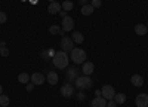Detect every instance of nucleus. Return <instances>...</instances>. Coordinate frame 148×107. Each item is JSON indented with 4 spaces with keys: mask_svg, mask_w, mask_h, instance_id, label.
Segmentation results:
<instances>
[{
    "mask_svg": "<svg viewBox=\"0 0 148 107\" xmlns=\"http://www.w3.org/2000/svg\"><path fill=\"white\" fill-rule=\"evenodd\" d=\"M49 33H51V34H62V30H61L59 26H56V24H55V26L49 27Z\"/></svg>",
    "mask_w": 148,
    "mask_h": 107,
    "instance_id": "obj_23",
    "label": "nucleus"
},
{
    "mask_svg": "<svg viewBox=\"0 0 148 107\" xmlns=\"http://www.w3.org/2000/svg\"><path fill=\"white\" fill-rule=\"evenodd\" d=\"M3 94V88H2V85H0V95Z\"/></svg>",
    "mask_w": 148,
    "mask_h": 107,
    "instance_id": "obj_34",
    "label": "nucleus"
},
{
    "mask_svg": "<svg viewBox=\"0 0 148 107\" xmlns=\"http://www.w3.org/2000/svg\"><path fill=\"white\" fill-rule=\"evenodd\" d=\"M77 77H79V70H77L76 67H70V68L67 70V79H68V82L76 80Z\"/></svg>",
    "mask_w": 148,
    "mask_h": 107,
    "instance_id": "obj_14",
    "label": "nucleus"
},
{
    "mask_svg": "<svg viewBox=\"0 0 148 107\" xmlns=\"http://www.w3.org/2000/svg\"><path fill=\"white\" fill-rule=\"evenodd\" d=\"M82 71H83L84 76H90L95 71V64L92 61H88V59H86V61L82 64Z\"/></svg>",
    "mask_w": 148,
    "mask_h": 107,
    "instance_id": "obj_7",
    "label": "nucleus"
},
{
    "mask_svg": "<svg viewBox=\"0 0 148 107\" xmlns=\"http://www.w3.org/2000/svg\"><path fill=\"white\" fill-rule=\"evenodd\" d=\"M107 107H117V103L114 100H108L107 101Z\"/></svg>",
    "mask_w": 148,
    "mask_h": 107,
    "instance_id": "obj_28",
    "label": "nucleus"
},
{
    "mask_svg": "<svg viewBox=\"0 0 148 107\" xmlns=\"http://www.w3.org/2000/svg\"><path fill=\"white\" fill-rule=\"evenodd\" d=\"M34 86H36L34 83H30V82H28V83H27V88H25V89H27L28 92H31V91L34 89Z\"/></svg>",
    "mask_w": 148,
    "mask_h": 107,
    "instance_id": "obj_29",
    "label": "nucleus"
},
{
    "mask_svg": "<svg viewBox=\"0 0 148 107\" xmlns=\"http://www.w3.org/2000/svg\"><path fill=\"white\" fill-rule=\"evenodd\" d=\"M79 2H80V5H82V6H83V5H86V3H84V0H79Z\"/></svg>",
    "mask_w": 148,
    "mask_h": 107,
    "instance_id": "obj_33",
    "label": "nucleus"
},
{
    "mask_svg": "<svg viewBox=\"0 0 148 107\" xmlns=\"http://www.w3.org/2000/svg\"><path fill=\"white\" fill-rule=\"evenodd\" d=\"M117 104H125L126 103V95L125 94H123V92H116V95H114V98H113Z\"/></svg>",
    "mask_w": 148,
    "mask_h": 107,
    "instance_id": "obj_19",
    "label": "nucleus"
},
{
    "mask_svg": "<svg viewBox=\"0 0 148 107\" xmlns=\"http://www.w3.org/2000/svg\"><path fill=\"white\" fill-rule=\"evenodd\" d=\"M59 15H61V18H65V17H68L65 10H61V12H59Z\"/></svg>",
    "mask_w": 148,
    "mask_h": 107,
    "instance_id": "obj_30",
    "label": "nucleus"
},
{
    "mask_svg": "<svg viewBox=\"0 0 148 107\" xmlns=\"http://www.w3.org/2000/svg\"><path fill=\"white\" fill-rule=\"evenodd\" d=\"M68 63H70V57H68V54L64 52V51L55 52V55L52 57V64H53L56 68H61V70L67 68Z\"/></svg>",
    "mask_w": 148,
    "mask_h": 107,
    "instance_id": "obj_1",
    "label": "nucleus"
},
{
    "mask_svg": "<svg viewBox=\"0 0 148 107\" xmlns=\"http://www.w3.org/2000/svg\"><path fill=\"white\" fill-rule=\"evenodd\" d=\"M61 10H62V6H61V3H58V2H52V3H49V6H47V12L51 15L59 14Z\"/></svg>",
    "mask_w": 148,
    "mask_h": 107,
    "instance_id": "obj_9",
    "label": "nucleus"
},
{
    "mask_svg": "<svg viewBox=\"0 0 148 107\" xmlns=\"http://www.w3.org/2000/svg\"><path fill=\"white\" fill-rule=\"evenodd\" d=\"M9 103H10V100H9L8 95H5V94L0 95V106H2V107H8Z\"/></svg>",
    "mask_w": 148,
    "mask_h": 107,
    "instance_id": "obj_22",
    "label": "nucleus"
},
{
    "mask_svg": "<svg viewBox=\"0 0 148 107\" xmlns=\"http://www.w3.org/2000/svg\"><path fill=\"white\" fill-rule=\"evenodd\" d=\"M46 80L49 85H56L58 80H59V76L55 73V71H47V75H46Z\"/></svg>",
    "mask_w": 148,
    "mask_h": 107,
    "instance_id": "obj_13",
    "label": "nucleus"
},
{
    "mask_svg": "<svg viewBox=\"0 0 148 107\" xmlns=\"http://www.w3.org/2000/svg\"><path fill=\"white\" fill-rule=\"evenodd\" d=\"M8 21V15L5 14L3 10H0V24H5Z\"/></svg>",
    "mask_w": 148,
    "mask_h": 107,
    "instance_id": "obj_25",
    "label": "nucleus"
},
{
    "mask_svg": "<svg viewBox=\"0 0 148 107\" xmlns=\"http://www.w3.org/2000/svg\"><path fill=\"white\" fill-rule=\"evenodd\" d=\"M138 107H148V95L147 94H139L136 100H135Z\"/></svg>",
    "mask_w": 148,
    "mask_h": 107,
    "instance_id": "obj_10",
    "label": "nucleus"
},
{
    "mask_svg": "<svg viewBox=\"0 0 148 107\" xmlns=\"http://www.w3.org/2000/svg\"><path fill=\"white\" fill-rule=\"evenodd\" d=\"M45 80H46V76L43 73L31 75V83H34V85H42V83H45Z\"/></svg>",
    "mask_w": 148,
    "mask_h": 107,
    "instance_id": "obj_11",
    "label": "nucleus"
},
{
    "mask_svg": "<svg viewBox=\"0 0 148 107\" xmlns=\"http://www.w3.org/2000/svg\"><path fill=\"white\" fill-rule=\"evenodd\" d=\"M95 97H101V91H95Z\"/></svg>",
    "mask_w": 148,
    "mask_h": 107,
    "instance_id": "obj_32",
    "label": "nucleus"
},
{
    "mask_svg": "<svg viewBox=\"0 0 148 107\" xmlns=\"http://www.w3.org/2000/svg\"><path fill=\"white\" fill-rule=\"evenodd\" d=\"M107 101L108 100H105L102 95L101 97H95L90 103V107H107Z\"/></svg>",
    "mask_w": 148,
    "mask_h": 107,
    "instance_id": "obj_12",
    "label": "nucleus"
},
{
    "mask_svg": "<svg viewBox=\"0 0 148 107\" xmlns=\"http://www.w3.org/2000/svg\"><path fill=\"white\" fill-rule=\"evenodd\" d=\"M61 95H62L64 98H71L74 95V85H71V83L62 85V88H61Z\"/></svg>",
    "mask_w": 148,
    "mask_h": 107,
    "instance_id": "obj_6",
    "label": "nucleus"
},
{
    "mask_svg": "<svg viewBox=\"0 0 148 107\" xmlns=\"http://www.w3.org/2000/svg\"><path fill=\"white\" fill-rule=\"evenodd\" d=\"M135 33L138 36H145L148 33V28H147L145 24H136V26H135Z\"/></svg>",
    "mask_w": 148,
    "mask_h": 107,
    "instance_id": "obj_17",
    "label": "nucleus"
},
{
    "mask_svg": "<svg viewBox=\"0 0 148 107\" xmlns=\"http://www.w3.org/2000/svg\"><path fill=\"white\" fill-rule=\"evenodd\" d=\"M101 95L105 100H113L114 95H116V89L111 86V85H104L101 89Z\"/></svg>",
    "mask_w": 148,
    "mask_h": 107,
    "instance_id": "obj_5",
    "label": "nucleus"
},
{
    "mask_svg": "<svg viewBox=\"0 0 148 107\" xmlns=\"http://www.w3.org/2000/svg\"><path fill=\"white\" fill-rule=\"evenodd\" d=\"M16 79H18V82H19V83H25V85H27V83L31 80V76H30V75H27V73H19Z\"/></svg>",
    "mask_w": 148,
    "mask_h": 107,
    "instance_id": "obj_20",
    "label": "nucleus"
},
{
    "mask_svg": "<svg viewBox=\"0 0 148 107\" xmlns=\"http://www.w3.org/2000/svg\"><path fill=\"white\" fill-rule=\"evenodd\" d=\"M74 86L80 91H84V89H90L93 86V82L90 77L88 76H79L76 80H74Z\"/></svg>",
    "mask_w": 148,
    "mask_h": 107,
    "instance_id": "obj_3",
    "label": "nucleus"
},
{
    "mask_svg": "<svg viewBox=\"0 0 148 107\" xmlns=\"http://www.w3.org/2000/svg\"><path fill=\"white\" fill-rule=\"evenodd\" d=\"M101 5H102V2L101 0H92V6L96 9V8H101Z\"/></svg>",
    "mask_w": 148,
    "mask_h": 107,
    "instance_id": "obj_27",
    "label": "nucleus"
},
{
    "mask_svg": "<svg viewBox=\"0 0 148 107\" xmlns=\"http://www.w3.org/2000/svg\"><path fill=\"white\" fill-rule=\"evenodd\" d=\"M9 54H10V51L8 49V48L3 45L2 48H0V55H2V57H9Z\"/></svg>",
    "mask_w": 148,
    "mask_h": 107,
    "instance_id": "obj_24",
    "label": "nucleus"
},
{
    "mask_svg": "<svg viewBox=\"0 0 148 107\" xmlns=\"http://www.w3.org/2000/svg\"><path fill=\"white\" fill-rule=\"evenodd\" d=\"M62 10H65V12H70V10H73L74 9V3L73 2H70V0H65V2H62Z\"/></svg>",
    "mask_w": 148,
    "mask_h": 107,
    "instance_id": "obj_21",
    "label": "nucleus"
},
{
    "mask_svg": "<svg viewBox=\"0 0 148 107\" xmlns=\"http://www.w3.org/2000/svg\"><path fill=\"white\" fill-rule=\"evenodd\" d=\"M93 10H95V8H93L92 5H88V3H86V5L82 6V14H83L84 17L92 15V14H93Z\"/></svg>",
    "mask_w": 148,
    "mask_h": 107,
    "instance_id": "obj_18",
    "label": "nucleus"
},
{
    "mask_svg": "<svg viewBox=\"0 0 148 107\" xmlns=\"http://www.w3.org/2000/svg\"><path fill=\"white\" fill-rule=\"evenodd\" d=\"M3 45H5V42H2V39H0V48H2Z\"/></svg>",
    "mask_w": 148,
    "mask_h": 107,
    "instance_id": "obj_35",
    "label": "nucleus"
},
{
    "mask_svg": "<svg viewBox=\"0 0 148 107\" xmlns=\"http://www.w3.org/2000/svg\"><path fill=\"white\" fill-rule=\"evenodd\" d=\"M147 28H148V22H147Z\"/></svg>",
    "mask_w": 148,
    "mask_h": 107,
    "instance_id": "obj_37",
    "label": "nucleus"
},
{
    "mask_svg": "<svg viewBox=\"0 0 148 107\" xmlns=\"http://www.w3.org/2000/svg\"><path fill=\"white\" fill-rule=\"evenodd\" d=\"M47 2H49V3H52V2H56V0H47Z\"/></svg>",
    "mask_w": 148,
    "mask_h": 107,
    "instance_id": "obj_36",
    "label": "nucleus"
},
{
    "mask_svg": "<svg viewBox=\"0 0 148 107\" xmlns=\"http://www.w3.org/2000/svg\"><path fill=\"white\" fill-rule=\"evenodd\" d=\"M74 49V40L71 37H62L61 39V51H64V52H71Z\"/></svg>",
    "mask_w": 148,
    "mask_h": 107,
    "instance_id": "obj_4",
    "label": "nucleus"
},
{
    "mask_svg": "<svg viewBox=\"0 0 148 107\" xmlns=\"http://www.w3.org/2000/svg\"><path fill=\"white\" fill-rule=\"evenodd\" d=\"M74 30V18L65 17L62 18V31H73Z\"/></svg>",
    "mask_w": 148,
    "mask_h": 107,
    "instance_id": "obj_8",
    "label": "nucleus"
},
{
    "mask_svg": "<svg viewBox=\"0 0 148 107\" xmlns=\"http://www.w3.org/2000/svg\"><path fill=\"white\" fill-rule=\"evenodd\" d=\"M130 83H132L133 86H136V88H141L144 85V77L141 75H133L130 77Z\"/></svg>",
    "mask_w": 148,
    "mask_h": 107,
    "instance_id": "obj_15",
    "label": "nucleus"
},
{
    "mask_svg": "<svg viewBox=\"0 0 148 107\" xmlns=\"http://www.w3.org/2000/svg\"><path fill=\"white\" fill-rule=\"evenodd\" d=\"M84 98H86V94H84L83 91H79V92H77V100H79V101H83Z\"/></svg>",
    "mask_w": 148,
    "mask_h": 107,
    "instance_id": "obj_26",
    "label": "nucleus"
},
{
    "mask_svg": "<svg viewBox=\"0 0 148 107\" xmlns=\"http://www.w3.org/2000/svg\"><path fill=\"white\" fill-rule=\"evenodd\" d=\"M47 55H49V57H53V55H55V51H53V49H47Z\"/></svg>",
    "mask_w": 148,
    "mask_h": 107,
    "instance_id": "obj_31",
    "label": "nucleus"
},
{
    "mask_svg": "<svg viewBox=\"0 0 148 107\" xmlns=\"http://www.w3.org/2000/svg\"><path fill=\"white\" fill-rule=\"evenodd\" d=\"M86 57H88V54H86V51L82 49V48H74L70 52V59L74 64H83L86 61Z\"/></svg>",
    "mask_w": 148,
    "mask_h": 107,
    "instance_id": "obj_2",
    "label": "nucleus"
},
{
    "mask_svg": "<svg viewBox=\"0 0 148 107\" xmlns=\"http://www.w3.org/2000/svg\"><path fill=\"white\" fill-rule=\"evenodd\" d=\"M71 39L74 40V43H77V45H82L84 42V36L83 33L80 31H73V36H71Z\"/></svg>",
    "mask_w": 148,
    "mask_h": 107,
    "instance_id": "obj_16",
    "label": "nucleus"
}]
</instances>
